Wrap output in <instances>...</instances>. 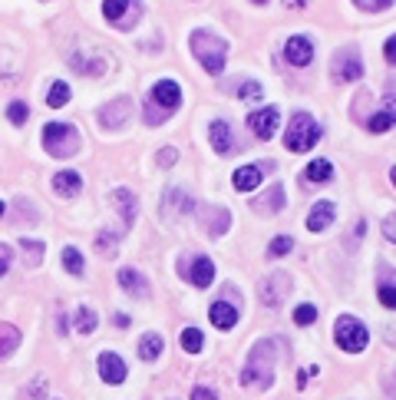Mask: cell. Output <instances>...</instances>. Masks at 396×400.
Returning a JSON list of instances; mask_svg holds the SVG:
<instances>
[{"label": "cell", "mask_w": 396, "mask_h": 400, "mask_svg": "<svg viewBox=\"0 0 396 400\" xmlns=\"http://www.w3.org/2000/svg\"><path fill=\"white\" fill-rule=\"evenodd\" d=\"M43 149L56 159H70L79 152V132L70 123H46L43 130Z\"/></svg>", "instance_id": "3957f363"}, {"label": "cell", "mask_w": 396, "mask_h": 400, "mask_svg": "<svg viewBox=\"0 0 396 400\" xmlns=\"http://www.w3.org/2000/svg\"><path fill=\"white\" fill-rule=\"evenodd\" d=\"M241 99H261L264 96V89H261V83H241Z\"/></svg>", "instance_id": "ab89813d"}, {"label": "cell", "mask_w": 396, "mask_h": 400, "mask_svg": "<svg viewBox=\"0 0 396 400\" xmlns=\"http://www.w3.org/2000/svg\"><path fill=\"white\" fill-rule=\"evenodd\" d=\"M129 113H132V103H129L126 96H119V99H113V103H106V106H103V113H99V123H103L106 130H116V126L129 123Z\"/></svg>", "instance_id": "7c38bea8"}, {"label": "cell", "mask_w": 396, "mask_h": 400, "mask_svg": "<svg viewBox=\"0 0 396 400\" xmlns=\"http://www.w3.org/2000/svg\"><path fill=\"white\" fill-rule=\"evenodd\" d=\"M162 354V337L159 335H146L139 341V357L142 361H159Z\"/></svg>", "instance_id": "f1b7e54d"}, {"label": "cell", "mask_w": 396, "mask_h": 400, "mask_svg": "<svg viewBox=\"0 0 396 400\" xmlns=\"http://www.w3.org/2000/svg\"><path fill=\"white\" fill-rule=\"evenodd\" d=\"M393 126H396V96H386L383 109H380L376 116H370L366 130H370V132H390Z\"/></svg>", "instance_id": "d6986e66"}, {"label": "cell", "mask_w": 396, "mask_h": 400, "mask_svg": "<svg viewBox=\"0 0 396 400\" xmlns=\"http://www.w3.org/2000/svg\"><path fill=\"white\" fill-rule=\"evenodd\" d=\"M333 215H337L333 202L331 199H321V202L311 208V215H307V228H311V232H324V228L333 222Z\"/></svg>", "instance_id": "44dd1931"}, {"label": "cell", "mask_w": 396, "mask_h": 400, "mask_svg": "<svg viewBox=\"0 0 396 400\" xmlns=\"http://www.w3.org/2000/svg\"><path fill=\"white\" fill-rule=\"evenodd\" d=\"M290 249H294V238H288V235L271 238V245H268V258H281V255H288Z\"/></svg>", "instance_id": "e575fe53"}, {"label": "cell", "mask_w": 396, "mask_h": 400, "mask_svg": "<svg viewBox=\"0 0 396 400\" xmlns=\"http://www.w3.org/2000/svg\"><path fill=\"white\" fill-rule=\"evenodd\" d=\"M333 341H337V347L347 351V354H360V351L370 344V335H366V325L357 321L354 314H340L337 325H333Z\"/></svg>", "instance_id": "5b68a950"}, {"label": "cell", "mask_w": 396, "mask_h": 400, "mask_svg": "<svg viewBox=\"0 0 396 400\" xmlns=\"http://www.w3.org/2000/svg\"><path fill=\"white\" fill-rule=\"evenodd\" d=\"M231 185H235L238 192H251L261 185V169L257 165H241L235 175H231Z\"/></svg>", "instance_id": "d4e9b609"}, {"label": "cell", "mask_w": 396, "mask_h": 400, "mask_svg": "<svg viewBox=\"0 0 396 400\" xmlns=\"http://www.w3.org/2000/svg\"><path fill=\"white\" fill-rule=\"evenodd\" d=\"M192 54H195V60L208 70V73L218 76L222 70H225L228 44H225V40H218V37L208 33V30H195L192 33Z\"/></svg>", "instance_id": "7a4b0ae2"}, {"label": "cell", "mask_w": 396, "mask_h": 400, "mask_svg": "<svg viewBox=\"0 0 396 400\" xmlns=\"http://www.w3.org/2000/svg\"><path fill=\"white\" fill-rule=\"evenodd\" d=\"M192 400H218V390H215V387H195Z\"/></svg>", "instance_id": "ee69618b"}, {"label": "cell", "mask_w": 396, "mask_h": 400, "mask_svg": "<svg viewBox=\"0 0 396 400\" xmlns=\"http://www.w3.org/2000/svg\"><path fill=\"white\" fill-rule=\"evenodd\" d=\"M376 294H380L383 308H396V275H393L390 265L380 268V285H376Z\"/></svg>", "instance_id": "603a6c76"}, {"label": "cell", "mask_w": 396, "mask_h": 400, "mask_svg": "<svg viewBox=\"0 0 396 400\" xmlns=\"http://www.w3.org/2000/svg\"><path fill=\"white\" fill-rule=\"evenodd\" d=\"M149 96H152V106H159L162 113H175V109L182 106V87L175 80H159Z\"/></svg>", "instance_id": "ba28073f"}, {"label": "cell", "mask_w": 396, "mask_h": 400, "mask_svg": "<svg viewBox=\"0 0 396 400\" xmlns=\"http://www.w3.org/2000/svg\"><path fill=\"white\" fill-rule=\"evenodd\" d=\"M208 136H212L215 152H222V156H231V152H235V136H231V126H228V123L215 119L212 126H208Z\"/></svg>", "instance_id": "e0dca14e"}, {"label": "cell", "mask_w": 396, "mask_h": 400, "mask_svg": "<svg viewBox=\"0 0 396 400\" xmlns=\"http://www.w3.org/2000/svg\"><path fill=\"white\" fill-rule=\"evenodd\" d=\"M79 189H83V179H79V173H73V169H63V173L53 175V192L56 195H63V199H76Z\"/></svg>", "instance_id": "ffe728a7"}, {"label": "cell", "mask_w": 396, "mask_h": 400, "mask_svg": "<svg viewBox=\"0 0 396 400\" xmlns=\"http://www.w3.org/2000/svg\"><path fill=\"white\" fill-rule=\"evenodd\" d=\"M288 294H290V275H288V271L268 275V278L261 282V301L268 304V308H278Z\"/></svg>", "instance_id": "9c48e42d"}, {"label": "cell", "mask_w": 396, "mask_h": 400, "mask_svg": "<svg viewBox=\"0 0 396 400\" xmlns=\"http://www.w3.org/2000/svg\"><path fill=\"white\" fill-rule=\"evenodd\" d=\"M304 175H307V182H314V185L327 182V179L333 175V165L327 163V159H314V163L307 165V173H304Z\"/></svg>", "instance_id": "83f0119b"}, {"label": "cell", "mask_w": 396, "mask_h": 400, "mask_svg": "<svg viewBox=\"0 0 396 400\" xmlns=\"http://www.w3.org/2000/svg\"><path fill=\"white\" fill-rule=\"evenodd\" d=\"M208 318H212V325L218 327V331H231V327L238 325V308L231 301H215L212 308H208Z\"/></svg>", "instance_id": "2e32d148"}, {"label": "cell", "mask_w": 396, "mask_h": 400, "mask_svg": "<svg viewBox=\"0 0 396 400\" xmlns=\"http://www.w3.org/2000/svg\"><path fill=\"white\" fill-rule=\"evenodd\" d=\"M126 374L129 370L119 354H113V351H103V354H99V377L106 380V384H122Z\"/></svg>", "instance_id": "4fadbf2b"}, {"label": "cell", "mask_w": 396, "mask_h": 400, "mask_svg": "<svg viewBox=\"0 0 396 400\" xmlns=\"http://www.w3.org/2000/svg\"><path fill=\"white\" fill-rule=\"evenodd\" d=\"M390 182L396 185V165H393V169H390Z\"/></svg>", "instance_id": "681fc988"}, {"label": "cell", "mask_w": 396, "mask_h": 400, "mask_svg": "<svg viewBox=\"0 0 396 400\" xmlns=\"http://www.w3.org/2000/svg\"><path fill=\"white\" fill-rule=\"evenodd\" d=\"M195 215L205 222V228H208V235L212 238L225 235L228 225H231V215H228V208H222V206H198L195 208Z\"/></svg>", "instance_id": "8fae6325"}, {"label": "cell", "mask_w": 396, "mask_h": 400, "mask_svg": "<svg viewBox=\"0 0 396 400\" xmlns=\"http://www.w3.org/2000/svg\"><path fill=\"white\" fill-rule=\"evenodd\" d=\"M189 212H195V202H192V199H189L182 189H169V192H165V206H162V215H165V218H179V215H189Z\"/></svg>", "instance_id": "9a60e30c"}, {"label": "cell", "mask_w": 396, "mask_h": 400, "mask_svg": "<svg viewBox=\"0 0 396 400\" xmlns=\"http://www.w3.org/2000/svg\"><path fill=\"white\" fill-rule=\"evenodd\" d=\"M278 123H281V113L278 106H268V109H257L248 116V130L255 132L257 139H271L278 132Z\"/></svg>", "instance_id": "30bf717a"}, {"label": "cell", "mask_w": 396, "mask_h": 400, "mask_svg": "<svg viewBox=\"0 0 396 400\" xmlns=\"http://www.w3.org/2000/svg\"><path fill=\"white\" fill-rule=\"evenodd\" d=\"M20 249L33 251V258H37V255L43 258V242H33V238H20Z\"/></svg>", "instance_id": "f6af8a7d"}, {"label": "cell", "mask_w": 396, "mask_h": 400, "mask_svg": "<svg viewBox=\"0 0 396 400\" xmlns=\"http://www.w3.org/2000/svg\"><path fill=\"white\" fill-rule=\"evenodd\" d=\"M0 215H4V199H0Z\"/></svg>", "instance_id": "f907efd6"}, {"label": "cell", "mask_w": 396, "mask_h": 400, "mask_svg": "<svg viewBox=\"0 0 396 400\" xmlns=\"http://www.w3.org/2000/svg\"><path fill=\"white\" fill-rule=\"evenodd\" d=\"M116 242H119L116 232H113V228H103V232L96 235V249H99V255L113 258V255H116Z\"/></svg>", "instance_id": "4dcf8cb0"}, {"label": "cell", "mask_w": 396, "mask_h": 400, "mask_svg": "<svg viewBox=\"0 0 396 400\" xmlns=\"http://www.w3.org/2000/svg\"><path fill=\"white\" fill-rule=\"evenodd\" d=\"M175 163H179V152L172 149V146H165V149L159 152V165L162 169H169V165H175Z\"/></svg>", "instance_id": "60d3db41"}, {"label": "cell", "mask_w": 396, "mask_h": 400, "mask_svg": "<svg viewBox=\"0 0 396 400\" xmlns=\"http://www.w3.org/2000/svg\"><path fill=\"white\" fill-rule=\"evenodd\" d=\"M182 347L189 351V354H198V351L205 347L202 331H198V327H185V331H182Z\"/></svg>", "instance_id": "1f68e13d"}, {"label": "cell", "mask_w": 396, "mask_h": 400, "mask_svg": "<svg viewBox=\"0 0 396 400\" xmlns=\"http://www.w3.org/2000/svg\"><path fill=\"white\" fill-rule=\"evenodd\" d=\"M43 394H46V377H33L30 384H27V394H23V400H40Z\"/></svg>", "instance_id": "8d00e7d4"}, {"label": "cell", "mask_w": 396, "mask_h": 400, "mask_svg": "<svg viewBox=\"0 0 396 400\" xmlns=\"http://www.w3.org/2000/svg\"><path fill=\"white\" fill-rule=\"evenodd\" d=\"M331 76H333V83H354V80L364 76V60H360V54H357L354 46H343V50L333 54Z\"/></svg>", "instance_id": "8992f818"}, {"label": "cell", "mask_w": 396, "mask_h": 400, "mask_svg": "<svg viewBox=\"0 0 396 400\" xmlns=\"http://www.w3.org/2000/svg\"><path fill=\"white\" fill-rule=\"evenodd\" d=\"M314 321H317V308H314V304H300L298 311H294V325L307 327V325H314Z\"/></svg>", "instance_id": "d590c367"}, {"label": "cell", "mask_w": 396, "mask_h": 400, "mask_svg": "<svg viewBox=\"0 0 396 400\" xmlns=\"http://www.w3.org/2000/svg\"><path fill=\"white\" fill-rule=\"evenodd\" d=\"M354 4L360 7V11H366V13H376V11H386L393 0H354Z\"/></svg>", "instance_id": "f35d334b"}, {"label": "cell", "mask_w": 396, "mask_h": 400, "mask_svg": "<svg viewBox=\"0 0 396 400\" xmlns=\"http://www.w3.org/2000/svg\"><path fill=\"white\" fill-rule=\"evenodd\" d=\"M7 119H11L13 126H23V123H27V106H23L20 99H17V103H11V106H7Z\"/></svg>", "instance_id": "74e56055"}, {"label": "cell", "mask_w": 396, "mask_h": 400, "mask_svg": "<svg viewBox=\"0 0 396 400\" xmlns=\"http://www.w3.org/2000/svg\"><path fill=\"white\" fill-rule=\"evenodd\" d=\"M274 370H278V344L271 337H261L251 347L245 370H241V387L248 390H268L274 384Z\"/></svg>", "instance_id": "6da1fadb"}, {"label": "cell", "mask_w": 396, "mask_h": 400, "mask_svg": "<svg viewBox=\"0 0 396 400\" xmlns=\"http://www.w3.org/2000/svg\"><path fill=\"white\" fill-rule=\"evenodd\" d=\"M189 282H192L195 288H208V285L215 282V265H212V258H208V255H198V258L192 261Z\"/></svg>", "instance_id": "7402d4cb"}, {"label": "cell", "mask_w": 396, "mask_h": 400, "mask_svg": "<svg viewBox=\"0 0 396 400\" xmlns=\"http://www.w3.org/2000/svg\"><path fill=\"white\" fill-rule=\"evenodd\" d=\"M383 56H386V63L390 66H396V33L383 44Z\"/></svg>", "instance_id": "7bdbcfd3"}, {"label": "cell", "mask_w": 396, "mask_h": 400, "mask_svg": "<svg viewBox=\"0 0 396 400\" xmlns=\"http://www.w3.org/2000/svg\"><path fill=\"white\" fill-rule=\"evenodd\" d=\"M63 268L70 271V275H76V278L83 275V255H79V249H73V245L63 249Z\"/></svg>", "instance_id": "d6a6232c"}, {"label": "cell", "mask_w": 396, "mask_h": 400, "mask_svg": "<svg viewBox=\"0 0 396 400\" xmlns=\"http://www.w3.org/2000/svg\"><path fill=\"white\" fill-rule=\"evenodd\" d=\"M317 139H321V126L314 123V116L294 113V119L288 123V132H284V146L290 152H307L317 146Z\"/></svg>", "instance_id": "277c9868"}, {"label": "cell", "mask_w": 396, "mask_h": 400, "mask_svg": "<svg viewBox=\"0 0 396 400\" xmlns=\"http://www.w3.org/2000/svg\"><path fill=\"white\" fill-rule=\"evenodd\" d=\"M113 321H116V327H126V325H129V318H126V314H116Z\"/></svg>", "instance_id": "7dc6e473"}, {"label": "cell", "mask_w": 396, "mask_h": 400, "mask_svg": "<svg viewBox=\"0 0 396 400\" xmlns=\"http://www.w3.org/2000/svg\"><path fill=\"white\" fill-rule=\"evenodd\" d=\"M17 344H20V331L13 325H0V361L11 357L17 351Z\"/></svg>", "instance_id": "4316f807"}, {"label": "cell", "mask_w": 396, "mask_h": 400, "mask_svg": "<svg viewBox=\"0 0 396 400\" xmlns=\"http://www.w3.org/2000/svg\"><path fill=\"white\" fill-rule=\"evenodd\" d=\"M96 325H99V318L93 308H79V311H76V331H79V335H93Z\"/></svg>", "instance_id": "f546056e"}, {"label": "cell", "mask_w": 396, "mask_h": 400, "mask_svg": "<svg viewBox=\"0 0 396 400\" xmlns=\"http://www.w3.org/2000/svg\"><path fill=\"white\" fill-rule=\"evenodd\" d=\"M66 99H70V87H66L63 80H56L53 87H50V96H46V103L53 109H60V106H66Z\"/></svg>", "instance_id": "836d02e7"}, {"label": "cell", "mask_w": 396, "mask_h": 400, "mask_svg": "<svg viewBox=\"0 0 396 400\" xmlns=\"http://www.w3.org/2000/svg\"><path fill=\"white\" fill-rule=\"evenodd\" d=\"M11 261H13V251L7 249V245H0V278L7 275V268H11Z\"/></svg>", "instance_id": "b9f144b4"}, {"label": "cell", "mask_w": 396, "mask_h": 400, "mask_svg": "<svg viewBox=\"0 0 396 400\" xmlns=\"http://www.w3.org/2000/svg\"><path fill=\"white\" fill-rule=\"evenodd\" d=\"M284 208V189L281 185H274V189H268V192L261 195L255 202V212L257 215H274V212H281Z\"/></svg>", "instance_id": "cb8c5ba5"}, {"label": "cell", "mask_w": 396, "mask_h": 400, "mask_svg": "<svg viewBox=\"0 0 396 400\" xmlns=\"http://www.w3.org/2000/svg\"><path fill=\"white\" fill-rule=\"evenodd\" d=\"M251 4H268V0H251Z\"/></svg>", "instance_id": "816d5d0a"}, {"label": "cell", "mask_w": 396, "mask_h": 400, "mask_svg": "<svg viewBox=\"0 0 396 400\" xmlns=\"http://www.w3.org/2000/svg\"><path fill=\"white\" fill-rule=\"evenodd\" d=\"M116 282H119V288H122V292H129L132 298H149V282H146V278H142L136 268H122Z\"/></svg>", "instance_id": "ac0fdd59"}, {"label": "cell", "mask_w": 396, "mask_h": 400, "mask_svg": "<svg viewBox=\"0 0 396 400\" xmlns=\"http://www.w3.org/2000/svg\"><path fill=\"white\" fill-rule=\"evenodd\" d=\"M383 235L390 238V242H396V212L383 218Z\"/></svg>", "instance_id": "bcb514c9"}, {"label": "cell", "mask_w": 396, "mask_h": 400, "mask_svg": "<svg viewBox=\"0 0 396 400\" xmlns=\"http://www.w3.org/2000/svg\"><path fill=\"white\" fill-rule=\"evenodd\" d=\"M284 56H288L290 66H307L314 60V44L307 37H290L284 44Z\"/></svg>", "instance_id": "5bb4252c"}, {"label": "cell", "mask_w": 396, "mask_h": 400, "mask_svg": "<svg viewBox=\"0 0 396 400\" xmlns=\"http://www.w3.org/2000/svg\"><path fill=\"white\" fill-rule=\"evenodd\" d=\"M113 202H116V208H122V215H126V225H132L136 222V195L129 192V189H116L113 192Z\"/></svg>", "instance_id": "484cf974"}, {"label": "cell", "mask_w": 396, "mask_h": 400, "mask_svg": "<svg viewBox=\"0 0 396 400\" xmlns=\"http://www.w3.org/2000/svg\"><path fill=\"white\" fill-rule=\"evenodd\" d=\"M139 13H142L139 0H103V17H106L113 27H119V30L136 27Z\"/></svg>", "instance_id": "52a82bcc"}, {"label": "cell", "mask_w": 396, "mask_h": 400, "mask_svg": "<svg viewBox=\"0 0 396 400\" xmlns=\"http://www.w3.org/2000/svg\"><path fill=\"white\" fill-rule=\"evenodd\" d=\"M288 7H307V0H284Z\"/></svg>", "instance_id": "c3c4849f"}]
</instances>
